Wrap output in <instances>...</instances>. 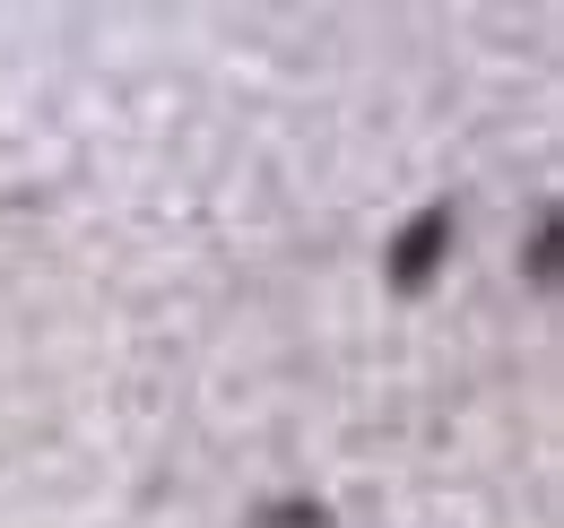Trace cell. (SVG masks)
Listing matches in <instances>:
<instances>
[{
	"label": "cell",
	"instance_id": "6da1fadb",
	"mask_svg": "<svg viewBox=\"0 0 564 528\" xmlns=\"http://www.w3.org/2000/svg\"><path fill=\"white\" fill-rule=\"evenodd\" d=\"M452 252V208H417L409 226H400V243H391V261H382V277L400 286V295H425L434 286V261Z\"/></svg>",
	"mask_w": 564,
	"mask_h": 528
},
{
	"label": "cell",
	"instance_id": "7a4b0ae2",
	"mask_svg": "<svg viewBox=\"0 0 564 528\" xmlns=\"http://www.w3.org/2000/svg\"><path fill=\"white\" fill-rule=\"evenodd\" d=\"M252 528H339V520H330V503H304V494H286V503H270Z\"/></svg>",
	"mask_w": 564,
	"mask_h": 528
}]
</instances>
